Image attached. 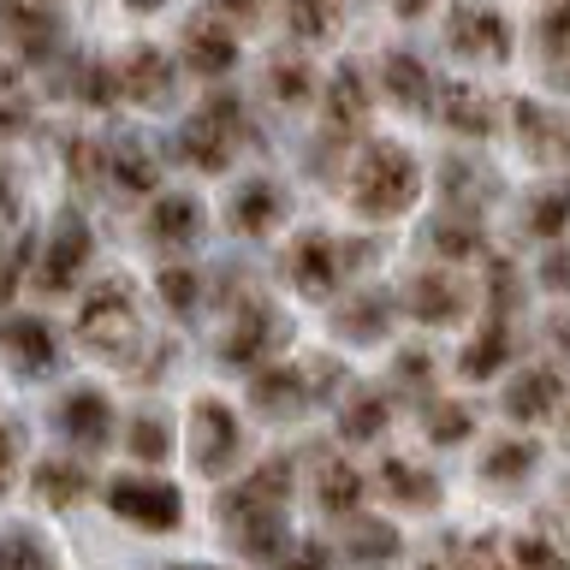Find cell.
<instances>
[{"mask_svg":"<svg viewBox=\"0 0 570 570\" xmlns=\"http://www.w3.org/2000/svg\"><path fill=\"white\" fill-rule=\"evenodd\" d=\"M285 499H292V458H262L238 488L220 493V529L226 541L256 564L285 559Z\"/></svg>","mask_w":570,"mask_h":570,"instance_id":"6da1fadb","label":"cell"},{"mask_svg":"<svg viewBox=\"0 0 570 570\" xmlns=\"http://www.w3.org/2000/svg\"><path fill=\"white\" fill-rule=\"evenodd\" d=\"M559 404H564V374L547 368V363L523 368V374L505 386V416H511V422H547Z\"/></svg>","mask_w":570,"mask_h":570,"instance_id":"ac0fdd59","label":"cell"},{"mask_svg":"<svg viewBox=\"0 0 570 570\" xmlns=\"http://www.w3.org/2000/svg\"><path fill=\"white\" fill-rule=\"evenodd\" d=\"M0 570H60V564H53V552L30 529H12V534H0Z\"/></svg>","mask_w":570,"mask_h":570,"instance_id":"ab89813d","label":"cell"},{"mask_svg":"<svg viewBox=\"0 0 570 570\" xmlns=\"http://www.w3.org/2000/svg\"><path fill=\"white\" fill-rule=\"evenodd\" d=\"M78 345L107 356V363H137V351H142V309H137V285L125 274L96 279V292L83 297Z\"/></svg>","mask_w":570,"mask_h":570,"instance_id":"7a4b0ae2","label":"cell"},{"mask_svg":"<svg viewBox=\"0 0 570 570\" xmlns=\"http://www.w3.org/2000/svg\"><path fill=\"white\" fill-rule=\"evenodd\" d=\"M422 434H428V445H463L475 434V410L470 404H422Z\"/></svg>","mask_w":570,"mask_h":570,"instance_id":"e575fe53","label":"cell"},{"mask_svg":"<svg viewBox=\"0 0 570 570\" xmlns=\"http://www.w3.org/2000/svg\"><path fill=\"white\" fill-rule=\"evenodd\" d=\"M541 53H547V66L559 71V78H570V0H547V12H541Z\"/></svg>","mask_w":570,"mask_h":570,"instance_id":"8d00e7d4","label":"cell"},{"mask_svg":"<svg viewBox=\"0 0 570 570\" xmlns=\"http://www.w3.org/2000/svg\"><path fill=\"white\" fill-rule=\"evenodd\" d=\"M203 220H208V214H203V203H196L190 190H167V196H155V203H149V220H142V226H149L155 249H190L196 238H203Z\"/></svg>","mask_w":570,"mask_h":570,"instance_id":"9a60e30c","label":"cell"},{"mask_svg":"<svg viewBox=\"0 0 570 570\" xmlns=\"http://www.w3.org/2000/svg\"><path fill=\"white\" fill-rule=\"evenodd\" d=\"M333 327H338V338H351V345H381V338L392 333V297L386 292L351 297L345 309L333 315Z\"/></svg>","mask_w":570,"mask_h":570,"instance_id":"484cf974","label":"cell"},{"mask_svg":"<svg viewBox=\"0 0 570 570\" xmlns=\"http://www.w3.org/2000/svg\"><path fill=\"white\" fill-rule=\"evenodd\" d=\"M244 458V422L226 399H196L190 404V463L203 475H232Z\"/></svg>","mask_w":570,"mask_h":570,"instance_id":"ba28073f","label":"cell"},{"mask_svg":"<svg viewBox=\"0 0 570 570\" xmlns=\"http://www.w3.org/2000/svg\"><path fill=\"white\" fill-rule=\"evenodd\" d=\"M53 428L78 452H101V445H114V399L101 386H71L60 399V410H53Z\"/></svg>","mask_w":570,"mask_h":570,"instance_id":"8fae6325","label":"cell"},{"mask_svg":"<svg viewBox=\"0 0 570 570\" xmlns=\"http://www.w3.org/2000/svg\"><path fill=\"white\" fill-rule=\"evenodd\" d=\"M226 220H232V232H244V238H267V232L285 220V190L274 178H244L226 203Z\"/></svg>","mask_w":570,"mask_h":570,"instance_id":"e0dca14e","label":"cell"},{"mask_svg":"<svg viewBox=\"0 0 570 570\" xmlns=\"http://www.w3.org/2000/svg\"><path fill=\"white\" fill-rule=\"evenodd\" d=\"M309 66L303 60H274L267 66V89H274V101H285V107H297V101H309Z\"/></svg>","mask_w":570,"mask_h":570,"instance_id":"b9f144b4","label":"cell"},{"mask_svg":"<svg viewBox=\"0 0 570 570\" xmlns=\"http://www.w3.org/2000/svg\"><path fill=\"white\" fill-rule=\"evenodd\" d=\"M267 7H274V0H208V18L226 30H249L267 18Z\"/></svg>","mask_w":570,"mask_h":570,"instance_id":"ee69618b","label":"cell"},{"mask_svg":"<svg viewBox=\"0 0 570 570\" xmlns=\"http://www.w3.org/2000/svg\"><path fill=\"white\" fill-rule=\"evenodd\" d=\"M381 89L404 107V114H428V107H434V89H440V83L428 78V66L416 60V53H386Z\"/></svg>","mask_w":570,"mask_h":570,"instance_id":"cb8c5ba5","label":"cell"},{"mask_svg":"<svg viewBox=\"0 0 570 570\" xmlns=\"http://www.w3.org/2000/svg\"><path fill=\"white\" fill-rule=\"evenodd\" d=\"M315 505L327 511V517H351L363 511V475L351 470V463H321V475H315Z\"/></svg>","mask_w":570,"mask_h":570,"instance_id":"f1b7e54d","label":"cell"},{"mask_svg":"<svg viewBox=\"0 0 570 570\" xmlns=\"http://www.w3.org/2000/svg\"><path fill=\"white\" fill-rule=\"evenodd\" d=\"M18 262H24V256H7V262H0V303L18 292Z\"/></svg>","mask_w":570,"mask_h":570,"instance_id":"816d5d0a","label":"cell"},{"mask_svg":"<svg viewBox=\"0 0 570 570\" xmlns=\"http://www.w3.org/2000/svg\"><path fill=\"white\" fill-rule=\"evenodd\" d=\"M368 107H374V96H368L363 71H356V66H338L333 83H327V137H333V142H351V137L368 125Z\"/></svg>","mask_w":570,"mask_h":570,"instance_id":"d6986e66","label":"cell"},{"mask_svg":"<svg viewBox=\"0 0 570 570\" xmlns=\"http://www.w3.org/2000/svg\"><path fill=\"white\" fill-rule=\"evenodd\" d=\"M511 570H570L564 552L541 541V534H523V541H511Z\"/></svg>","mask_w":570,"mask_h":570,"instance_id":"7bdbcfd3","label":"cell"},{"mask_svg":"<svg viewBox=\"0 0 570 570\" xmlns=\"http://www.w3.org/2000/svg\"><path fill=\"white\" fill-rule=\"evenodd\" d=\"M125 452H131L137 463H167L173 458V428L160 410H142V416H131V428H125Z\"/></svg>","mask_w":570,"mask_h":570,"instance_id":"d6a6232c","label":"cell"},{"mask_svg":"<svg viewBox=\"0 0 570 570\" xmlns=\"http://www.w3.org/2000/svg\"><path fill=\"white\" fill-rule=\"evenodd\" d=\"M119 78V101H137V107H173V89H178V71L160 48H131L125 60L114 66Z\"/></svg>","mask_w":570,"mask_h":570,"instance_id":"5bb4252c","label":"cell"},{"mask_svg":"<svg viewBox=\"0 0 570 570\" xmlns=\"http://www.w3.org/2000/svg\"><path fill=\"white\" fill-rule=\"evenodd\" d=\"M309 404H315V392H309V368L303 363H267V368L249 374V410H256V416L292 422Z\"/></svg>","mask_w":570,"mask_h":570,"instance_id":"7c38bea8","label":"cell"},{"mask_svg":"<svg viewBox=\"0 0 570 570\" xmlns=\"http://www.w3.org/2000/svg\"><path fill=\"white\" fill-rule=\"evenodd\" d=\"M155 292H160V303H167L173 315H190L196 303H203V274L185 267V262H173V267H160V274H155Z\"/></svg>","mask_w":570,"mask_h":570,"instance_id":"f35d334b","label":"cell"},{"mask_svg":"<svg viewBox=\"0 0 570 570\" xmlns=\"http://www.w3.org/2000/svg\"><path fill=\"white\" fill-rule=\"evenodd\" d=\"M511 119H517V137H523V149L541 160V167H559V160H570V131L547 114L541 101H517Z\"/></svg>","mask_w":570,"mask_h":570,"instance_id":"7402d4cb","label":"cell"},{"mask_svg":"<svg viewBox=\"0 0 570 570\" xmlns=\"http://www.w3.org/2000/svg\"><path fill=\"white\" fill-rule=\"evenodd\" d=\"M89 488H96V481H89V470H83L78 458H48V463H36V475H30V493L42 499L48 511L78 505Z\"/></svg>","mask_w":570,"mask_h":570,"instance_id":"d4e9b609","label":"cell"},{"mask_svg":"<svg viewBox=\"0 0 570 570\" xmlns=\"http://www.w3.org/2000/svg\"><path fill=\"white\" fill-rule=\"evenodd\" d=\"M244 131H249L244 107L232 96H208L185 119V131H178V155H185L196 173H226L232 155H238V142H244Z\"/></svg>","mask_w":570,"mask_h":570,"instance_id":"277c9868","label":"cell"},{"mask_svg":"<svg viewBox=\"0 0 570 570\" xmlns=\"http://www.w3.org/2000/svg\"><path fill=\"white\" fill-rule=\"evenodd\" d=\"M30 114H36V101H30V83H24V71L18 66H7L0 60V131H24L30 125Z\"/></svg>","mask_w":570,"mask_h":570,"instance_id":"74e56055","label":"cell"},{"mask_svg":"<svg viewBox=\"0 0 570 570\" xmlns=\"http://www.w3.org/2000/svg\"><path fill=\"white\" fill-rule=\"evenodd\" d=\"M89 256H96V238H89L83 214H60V220L48 226V244L42 256H36V292L60 297L78 285V274L89 267Z\"/></svg>","mask_w":570,"mask_h":570,"instance_id":"9c48e42d","label":"cell"},{"mask_svg":"<svg viewBox=\"0 0 570 570\" xmlns=\"http://www.w3.org/2000/svg\"><path fill=\"white\" fill-rule=\"evenodd\" d=\"M78 96H83L89 107H114V101H119V78H114V66H83Z\"/></svg>","mask_w":570,"mask_h":570,"instance_id":"f6af8a7d","label":"cell"},{"mask_svg":"<svg viewBox=\"0 0 570 570\" xmlns=\"http://www.w3.org/2000/svg\"><path fill=\"white\" fill-rule=\"evenodd\" d=\"M274 570H333V559H327L321 547H297L292 559H285V564H274Z\"/></svg>","mask_w":570,"mask_h":570,"instance_id":"f907efd6","label":"cell"},{"mask_svg":"<svg viewBox=\"0 0 570 570\" xmlns=\"http://www.w3.org/2000/svg\"><path fill=\"white\" fill-rule=\"evenodd\" d=\"M488 297H493V321H505V309L517 303V267L511 262H493L488 267Z\"/></svg>","mask_w":570,"mask_h":570,"instance_id":"c3c4849f","label":"cell"},{"mask_svg":"<svg viewBox=\"0 0 570 570\" xmlns=\"http://www.w3.org/2000/svg\"><path fill=\"white\" fill-rule=\"evenodd\" d=\"M381 493L392 499V505H404V511L440 505V481L428 475L422 463H410V458H386L381 463Z\"/></svg>","mask_w":570,"mask_h":570,"instance_id":"4316f807","label":"cell"},{"mask_svg":"<svg viewBox=\"0 0 570 570\" xmlns=\"http://www.w3.org/2000/svg\"><path fill=\"white\" fill-rule=\"evenodd\" d=\"M185 66L196 71V78H226V71L238 66V30L214 24V18L203 12L185 30Z\"/></svg>","mask_w":570,"mask_h":570,"instance_id":"ffe728a7","label":"cell"},{"mask_svg":"<svg viewBox=\"0 0 570 570\" xmlns=\"http://www.w3.org/2000/svg\"><path fill=\"white\" fill-rule=\"evenodd\" d=\"M0 345H7L18 374H30V381H42V374L60 368V338H53L48 321H36V315H12L7 327H0Z\"/></svg>","mask_w":570,"mask_h":570,"instance_id":"2e32d148","label":"cell"},{"mask_svg":"<svg viewBox=\"0 0 570 570\" xmlns=\"http://www.w3.org/2000/svg\"><path fill=\"white\" fill-rule=\"evenodd\" d=\"M564 440H570V416H564Z\"/></svg>","mask_w":570,"mask_h":570,"instance_id":"11a10c76","label":"cell"},{"mask_svg":"<svg viewBox=\"0 0 570 570\" xmlns=\"http://www.w3.org/2000/svg\"><path fill=\"white\" fill-rule=\"evenodd\" d=\"M445 42L463 60H511V24L499 18L488 0H458L452 18H445Z\"/></svg>","mask_w":570,"mask_h":570,"instance_id":"30bf717a","label":"cell"},{"mask_svg":"<svg viewBox=\"0 0 570 570\" xmlns=\"http://www.w3.org/2000/svg\"><path fill=\"white\" fill-rule=\"evenodd\" d=\"M285 30L297 42H333L338 36V0H285Z\"/></svg>","mask_w":570,"mask_h":570,"instance_id":"1f68e13d","label":"cell"},{"mask_svg":"<svg viewBox=\"0 0 570 570\" xmlns=\"http://www.w3.org/2000/svg\"><path fill=\"white\" fill-rule=\"evenodd\" d=\"M107 511L119 517L125 529L142 534H173L185 523V493L160 475H114L107 481Z\"/></svg>","mask_w":570,"mask_h":570,"instance_id":"5b68a950","label":"cell"},{"mask_svg":"<svg viewBox=\"0 0 570 570\" xmlns=\"http://www.w3.org/2000/svg\"><path fill=\"white\" fill-rule=\"evenodd\" d=\"M404 309H410V321H428V327H452L470 309V285L458 274H445V267H428V274L404 285Z\"/></svg>","mask_w":570,"mask_h":570,"instance_id":"4fadbf2b","label":"cell"},{"mask_svg":"<svg viewBox=\"0 0 570 570\" xmlns=\"http://www.w3.org/2000/svg\"><path fill=\"white\" fill-rule=\"evenodd\" d=\"M541 285L547 292H570V256L564 249H552V256L541 262Z\"/></svg>","mask_w":570,"mask_h":570,"instance_id":"681fc988","label":"cell"},{"mask_svg":"<svg viewBox=\"0 0 570 570\" xmlns=\"http://www.w3.org/2000/svg\"><path fill=\"white\" fill-rule=\"evenodd\" d=\"M422 196V167L399 142H368L351 173V208L363 220H399V214Z\"/></svg>","mask_w":570,"mask_h":570,"instance_id":"3957f363","label":"cell"},{"mask_svg":"<svg viewBox=\"0 0 570 570\" xmlns=\"http://www.w3.org/2000/svg\"><path fill=\"white\" fill-rule=\"evenodd\" d=\"M434 114L445 119V131H458V137H488L493 131V101L470 83H440L434 89Z\"/></svg>","mask_w":570,"mask_h":570,"instance_id":"603a6c76","label":"cell"},{"mask_svg":"<svg viewBox=\"0 0 570 570\" xmlns=\"http://www.w3.org/2000/svg\"><path fill=\"white\" fill-rule=\"evenodd\" d=\"M511 351H517L511 345V327L488 315V321H481V333L463 345V381H493V374L511 363Z\"/></svg>","mask_w":570,"mask_h":570,"instance_id":"83f0119b","label":"cell"},{"mask_svg":"<svg viewBox=\"0 0 570 570\" xmlns=\"http://www.w3.org/2000/svg\"><path fill=\"white\" fill-rule=\"evenodd\" d=\"M386 392L381 386H363V392H351V404L338 410V440H351V445H363V440H381V428H386Z\"/></svg>","mask_w":570,"mask_h":570,"instance_id":"f546056e","label":"cell"},{"mask_svg":"<svg viewBox=\"0 0 570 570\" xmlns=\"http://www.w3.org/2000/svg\"><path fill=\"white\" fill-rule=\"evenodd\" d=\"M101 178H114V190H125V196H149L160 185V167L137 137H114L101 149Z\"/></svg>","mask_w":570,"mask_h":570,"instance_id":"44dd1931","label":"cell"},{"mask_svg":"<svg viewBox=\"0 0 570 570\" xmlns=\"http://www.w3.org/2000/svg\"><path fill=\"white\" fill-rule=\"evenodd\" d=\"M351 262H368V244H338V238H327V232H303V238L292 244V256H285V274H292L297 297L327 303L338 285H345Z\"/></svg>","mask_w":570,"mask_h":570,"instance_id":"8992f818","label":"cell"},{"mask_svg":"<svg viewBox=\"0 0 570 570\" xmlns=\"http://www.w3.org/2000/svg\"><path fill=\"white\" fill-rule=\"evenodd\" d=\"M434 249L445 262H463V256H481V220L475 214H445V220H434Z\"/></svg>","mask_w":570,"mask_h":570,"instance_id":"d590c367","label":"cell"},{"mask_svg":"<svg viewBox=\"0 0 570 570\" xmlns=\"http://www.w3.org/2000/svg\"><path fill=\"white\" fill-rule=\"evenodd\" d=\"M534 463H541V445L534 440H505V445H493L488 463H481V475L493 481V488H511V481H523Z\"/></svg>","mask_w":570,"mask_h":570,"instance_id":"836d02e7","label":"cell"},{"mask_svg":"<svg viewBox=\"0 0 570 570\" xmlns=\"http://www.w3.org/2000/svg\"><path fill=\"white\" fill-rule=\"evenodd\" d=\"M399 529L381 523V517H351V534H345V559L356 564H386V559H399Z\"/></svg>","mask_w":570,"mask_h":570,"instance_id":"4dcf8cb0","label":"cell"},{"mask_svg":"<svg viewBox=\"0 0 570 570\" xmlns=\"http://www.w3.org/2000/svg\"><path fill=\"white\" fill-rule=\"evenodd\" d=\"M18 458H24V428H18L12 416H0V493L12 488V475H18Z\"/></svg>","mask_w":570,"mask_h":570,"instance_id":"bcb514c9","label":"cell"},{"mask_svg":"<svg viewBox=\"0 0 570 570\" xmlns=\"http://www.w3.org/2000/svg\"><path fill=\"white\" fill-rule=\"evenodd\" d=\"M392 381H399V392H416V399H422V386H434V363H428V351H404Z\"/></svg>","mask_w":570,"mask_h":570,"instance_id":"7dc6e473","label":"cell"},{"mask_svg":"<svg viewBox=\"0 0 570 570\" xmlns=\"http://www.w3.org/2000/svg\"><path fill=\"white\" fill-rule=\"evenodd\" d=\"M564 226H570V185L541 190V196L529 203V232H534V238H559Z\"/></svg>","mask_w":570,"mask_h":570,"instance_id":"60d3db41","label":"cell"},{"mask_svg":"<svg viewBox=\"0 0 570 570\" xmlns=\"http://www.w3.org/2000/svg\"><path fill=\"white\" fill-rule=\"evenodd\" d=\"M428 7H434V0H392V12H399V18H422Z\"/></svg>","mask_w":570,"mask_h":570,"instance_id":"f5cc1de1","label":"cell"},{"mask_svg":"<svg viewBox=\"0 0 570 570\" xmlns=\"http://www.w3.org/2000/svg\"><path fill=\"white\" fill-rule=\"evenodd\" d=\"M279 345H285L279 309H274V303H262V297H249V303H238V315H232V327L220 333L214 356H220L226 374H256V368L274 363Z\"/></svg>","mask_w":570,"mask_h":570,"instance_id":"52a82bcc","label":"cell"},{"mask_svg":"<svg viewBox=\"0 0 570 570\" xmlns=\"http://www.w3.org/2000/svg\"><path fill=\"white\" fill-rule=\"evenodd\" d=\"M125 7H131V12H160L167 0H125Z\"/></svg>","mask_w":570,"mask_h":570,"instance_id":"db71d44e","label":"cell"},{"mask_svg":"<svg viewBox=\"0 0 570 570\" xmlns=\"http://www.w3.org/2000/svg\"><path fill=\"white\" fill-rule=\"evenodd\" d=\"M428 570H445V564H428Z\"/></svg>","mask_w":570,"mask_h":570,"instance_id":"9f6ffc18","label":"cell"}]
</instances>
